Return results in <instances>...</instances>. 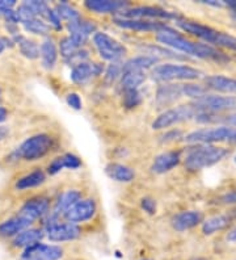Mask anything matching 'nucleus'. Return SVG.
<instances>
[{"mask_svg":"<svg viewBox=\"0 0 236 260\" xmlns=\"http://www.w3.org/2000/svg\"><path fill=\"white\" fill-rule=\"evenodd\" d=\"M156 40L161 45L170 48L171 50L180 51L184 53L186 57H195L201 59H210L215 62H228L230 58L219 51L218 49L213 48L208 44H201V42H193L184 37L181 33L175 30L173 28L168 25H164L163 28L156 33Z\"/></svg>","mask_w":236,"mask_h":260,"instance_id":"obj_1","label":"nucleus"},{"mask_svg":"<svg viewBox=\"0 0 236 260\" xmlns=\"http://www.w3.org/2000/svg\"><path fill=\"white\" fill-rule=\"evenodd\" d=\"M230 155V150L214 145H197L188 150L185 155V167L190 171H199L206 167L222 162Z\"/></svg>","mask_w":236,"mask_h":260,"instance_id":"obj_2","label":"nucleus"},{"mask_svg":"<svg viewBox=\"0 0 236 260\" xmlns=\"http://www.w3.org/2000/svg\"><path fill=\"white\" fill-rule=\"evenodd\" d=\"M176 22L184 32L190 33L195 37L201 38L202 41H205L206 44H210V46L215 45V46H222V48H227L230 50L236 51V38L233 36L220 32V30L211 28V26L199 24V22L184 20L181 17Z\"/></svg>","mask_w":236,"mask_h":260,"instance_id":"obj_3","label":"nucleus"},{"mask_svg":"<svg viewBox=\"0 0 236 260\" xmlns=\"http://www.w3.org/2000/svg\"><path fill=\"white\" fill-rule=\"evenodd\" d=\"M202 76V71L197 70L192 66L177 63L157 64L152 69V80L159 83H171L177 80H195Z\"/></svg>","mask_w":236,"mask_h":260,"instance_id":"obj_4","label":"nucleus"},{"mask_svg":"<svg viewBox=\"0 0 236 260\" xmlns=\"http://www.w3.org/2000/svg\"><path fill=\"white\" fill-rule=\"evenodd\" d=\"M53 147V138L49 134L40 133L26 138L15 151L12 156L15 159H24V160H37L46 155Z\"/></svg>","mask_w":236,"mask_h":260,"instance_id":"obj_5","label":"nucleus"},{"mask_svg":"<svg viewBox=\"0 0 236 260\" xmlns=\"http://www.w3.org/2000/svg\"><path fill=\"white\" fill-rule=\"evenodd\" d=\"M186 143L193 145H213L217 142L236 143V127L218 126L210 129H198L184 137Z\"/></svg>","mask_w":236,"mask_h":260,"instance_id":"obj_6","label":"nucleus"},{"mask_svg":"<svg viewBox=\"0 0 236 260\" xmlns=\"http://www.w3.org/2000/svg\"><path fill=\"white\" fill-rule=\"evenodd\" d=\"M192 105L197 111V113H210L219 114L223 112L235 111L236 109V99L231 96H219L206 93L202 98L193 100Z\"/></svg>","mask_w":236,"mask_h":260,"instance_id":"obj_7","label":"nucleus"},{"mask_svg":"<svg viewBox=\"0 0 236 260\" xmlns=\"http://www.w3.org/2000/svg\"><path fill=\"white\" fill-rule=\"evenodd\" d=\"M197 111L194 109L192 104H185V105H177L173 108L164 111L155 118L152 122V129L154 130H163L168 129L171 126L188 121L190 118L197 116Z\"/></svg>","mask_w":236,"mask_h":260,"instance_id":"obj_8","label":"nucleus"},{"mask_svg":"<svg viewBox=\"0 0 236 260\" xmlns=\"http://www.w3.org/2000/svg\"><path fill=\"white\" fill-rule=\"evenodd\" d=\"M93 45L100 57L105 60L118 62L126 55L127 50L116 38L110 37L104 32H96L93 35Z\"/></svg>","mask_w":236,"mask_h":260,"instance_id":"obj_9","label":"nucleus"},{"mask_svg":"<svg viewBox=\"0 0 236 260\" xmlns=\"http://www.w3.org/2000/svg\"><path fill=\"white\" fill-rule=\"evenodd\" d=\"M125 19H138V20H151L157 21L161 20H179L180 16L175 12H170L163 10L160 7H136V8H127L118 15Z\"/></svg>","mask_w":236,"mask_h":260,"instance_id":"obj_10","label":"nucleus"},{"mask_svg":"<svg viewBox=\"0 0 236 260\" xmlns=\"http://www.w3.org/2000/svg\"><path fill=\"white\" fill-rule=\"evenodd\" d=\"M63 257V248L55 244H45L42 242L24 248L20 260H59Z\"/></svg>","mask_w":236,"mask_h":260,"instance_id":"obj_11","label":"nucleus"},{"mask_svg":"<svg viewBox=\"0 0 236 260\" xmlns=\"http://www.w3.org/2000/svg\"><path fill=\"white\" fill-rule=\"evenodd\" d=\"M96 209H97V206H96L94 200H92V199H82L75 205L71 206L63 214V217H64L67 222L76 225L79 222H85V221L91 219L94 216Z\"/></svg>","mask_w":236,"mask_h":260,"instance_id":"obj_12","label":"nucleus"},{"mask_svg":"<svg viewBox=\"0 0 236 260\" xmlns=\"http://www.w3.org/2000/svg\"><path fill=\"white\" fill-rule=\"evenodd\" d=\"M80 234H82V229L75 223L57 222L45 228V235L51 242L74 241V239L79 238Z\"/></svg>","mask_w":236,"mask_h":260,"instance_id":"obj_13","label":"nucleus"},{"mask_svg":"<svg viewBox=\"0 0 236 260\" xmlns=\"http://www.w3.org/2000/svg\"><path fill=\"white\" fill-rule=\"evenodd\" d=\"M50 213V201L46 197H33L26 201L20 209V214L35 222L36 219H41Z\"/></svg>","mask_w":236,"mask_h":260,"instance_id":"obj_14","label":"nucleus"},{"mask_svg":"<svg viewBox=\"0 0 236 260\" xmlns=\"http://www.w3.org/2000/svg\"><path fill=\"white\" fill-rule=\"evenodd\" d=\"M105 71L104 64L96 63V62H83L73 67L70 78L76 84H84L89 82L92 78L101 75Z\"/></svg>","mask_w":236,"mask_h":260,"instance_id":"obj_15","label":"nucleus"},{"mask_svg":"<svg viewBox=\"0 0 236 260\" xmlns=\"http://www.w3.org/2000/svg\"><path fill=\"white\" fill-rule=\"evenodd\" d=\"M67 30L70 33V37H73L80 46L84 48L85 42L88 41L89 36H92V33L94 35L97 32V26L93 21L79 19L76 21L67 22Z\"/></svg>","mask_w":236,"mask_h":260,"instance_id":"obj_16","label":"nucleus"},{"mask_svg":"<svg viewBox=\"0 0 236 260\" xmlns=\"http://www.w3.org/2000/svg\"><path fill=\"white\" fill-rule=\"evenodd\" d=\"M114 24L122 29H130L137 32H155L157 33L165 24L160 21H151V20H138V19H125V17L116 16Z\"/></svg>","mask_w":236,"mask_h":260,"instance_id":"obj_17","label":"nucleus"},{"mask_svg":"<svg viewBox=\"0 0 236 260\" xmlns=\"http://www.w3.org/2000/svg\"><path fill=\"white\" fill-rule=\"evenodd\" d=\"M183 84L179 83H163L156 91L155 102L159 107H168L183 98Z\"/></svg>","mask_w":236,"mask_h":260,"instance_id":"obj_18","label":"nucleus"},{"mask_svg":"<svg viewBox=\"0 0 236 260\" xmlns=\"http://www.w3.org/2000/svg\"><path fill=\"white\" fill-rule=\"evenodd\" d=\"M84 7L94 13H121L129 8L127 2L121 0H87Z\"/></svg>","mask_w":236,"mask_h":260,"instance_id":"obj_19","label":"nucleus"},{"mask_svg":"<svg viewBox=\"0 0 236 260\" xmlns=\"http://www.w3.org/2000/svg\"><path fill=\"white\" fill-rule=\"evenodd\" d=\"M181 160V152L180 151H167L155 156L151 166V171L154 174H165L176 167Z\"/></svg>","mask_w":236,"mask_h":260,"instance_id":"obj_20","label":"nucleus"},{"mask_svg":"<svg viewBox=\"0 0 236 260\" xmlns=\"http://www.w3.org/2000/svg\"><path fill=\"white\" fill-rule=\"evenodd\" d=\"M31 223H33L31 221H29L25 217H22L21 214L6 219L4 222L0 223V237H3V238H15L19 233L29 229Z\"/></svg>","mask_w":236,"mask_h":260,"instance_id":"obj_21","label":"nucleus"},{"mask_svg":"<svg viewBox=\"0 0 236 260\" xmlns=\"http://www.w3.org/2000/svg\"><path fill=\"white\" fill-rule=\"evenodd\" d=\"M40 57H41L42 66L46 70H53L58 60V48L57 44L50 36L44 38L42 44L40 45Z\"/></svg>","mask_w":236,"mask_h":260,"instance_id":"obj_22","label":"nucleus"},{"mask_svg":"<svg viewBox=\"0 0 236 260\" xmlns=\"http://www.w3.org/2000/svg\"><path fill=\"white\" fill-rule=\"evenodd\" d=\"M202 222V214L195 210H188V212H181L173 217L172 226L177 232H185L189 229H193L194 226L199 225Z\"/></svg>","mask_w":236,"mask_h":260,"instance_id":"obj_23","label":"nucleus"},{"mask_svg":"<svg viewBox=\"0 0 236 260\" xmlns=\"http://www.w3.org/2000/svg\"><path fill=\"white\" fill-rule=\"evenodd\" d=\"M206 88H210L217 92L236 93V79L224 75H210L205 78Z\"/></svg>","mask_w":236,"mask_h":260,"instance_id":"obj_24","label":"nucleus"},{"mask_svg":"<svg viewBox=\"0 0 236 260\" xmlns=\"http://www.w3.org/2000/svg\"><path fill=\"white\" fill-rule=\"evenodd\" d=\"M45 237V233L41 229H26L24 232L19 233L15 238L12 239V246L15 248H26L31 244L41 242Z\"/></svg>","mask_w":236,"mask_h":260,"instance_id":"obj_25","label":"nucleus"},{"mask_svg":"<svg viewBox=\"0 0 236 260\" xmlns=\"http://www.w3.org/2000/svg\"><path fill=\"white\" fill-rule=\"evenodd\" d=\"M105 172L112 180H116L118 183H130L136 178L134 170L121 163H109L105 167Z\"/></svg>","mask_w":236,"mask_h":260,"instance_id":"obj_26","label":"nucleus"},{"mask_svg":"<svg viewBox=\"0 0 236 260\" xmlns=\"http://www.w3.org/2000/svg\"><path fill=\"white\" fill-rule=\"evenodd\" d=\"M82 166V160L74 154H64L62 156H58L47 167V172L50 175H55L60 172L64 168H70V170H76Z\"/></svg>","mask_w":236,"mask_h":260,"instance_id":"obj_27","label":"nucleus"},{"mask_svg":"<svg viewBox=\"0 0 236 260\" xmlns=\"http://www.w3.org/2000/svg\"><path fill=\"white\" fill-rule=\"evenodd\" d=\"M159 60L157 58L152 57V55H147V54H142L138 55V57L130 58L129 60H126L123 62V67L122 71H127V70H132V71H143L148 70V69H152V67L156 66L159 63Z\"/></svg>","mask_w":236,"mask_h":260,"instance_id":"obj_28","label":"nucleus"},{"mask_svg":"<svg viewBox=\"0 0 236 260\" xmlns=\"http://www.w3.org/2000/svg\"><path fill=\"white\" fill-rule=\"evenodd\" d=\"M13 44L19 46V50L22 55L28 59H37L40 57V46L36 41L33 40H29L28 37L22 36L21 33L15 37H12Z\"/></svg>","mask_w":236,"mask_h":260,"instance_id":"obj_29","label":"nucleus"},{"mask_svg":"<svg viewBox=\"0 0 236 260\" xmlns=\"http://www.w3.org/2000/svg\"><path fill=\"white\" fill-rule=\"evenodd\" d=\"M146 82V74L143 71H122L120 78L121 91H130V89H139V87Z\"/></svg>","mask_w":236,"mask_h":260,"instance_id":"obj_30","label":"nucleus"},{"mask_svg":"<svg viewBox=\"0 0 236 260\" xmlns=\"http://www.w3.org/2000/svg\"><path fill=\"white\" fill-rule=\"evenodd\" d=\"M231 223V217L226 216V214H219V216H214L211 218L206 219L202 223V233L205 235H213L218 232H222L226 228H228Z\"/></svg>","mask_w":236,"mask_h":260,"instance_id":"obj_31","label":"nucleus"},{"mask_svg":"<svg viewBox=\"0 0 236 260\" xmlns=\"http://www.w3.org/2000/svg\"><path fill=\"white\" fill-rule=\"evenodd\" d=\"M45 180H46V175L41 170H36V171L30 172V174H26L25 176L20 178L19 180L16 181V189L19 190H25L30 189V188L38 187V185L44 184Z\"/></svg>","mask_w":236,"mask_h":260,"instance_id":"obj_32","label":"nucleus"},{"mask_svg":"<svg viewBox=\"0 0 236 260\" xmlns=\"http://www.w3.org/2000/svg\"><path fill=\"white\" fill-rule=\"evenodd\" d=\"M141 50L147 55H152V57L160 59V58H172V59H188V57L177 54V51L171 50V49L164 48V46H159V45H142Z\"/></svg>","mask_w":236,"mask_h":260,"instance_id":"obj_33","label":"nucleus"},{"mask_svg":"<svg viewBox=\"0 0 236 260\" xmlns=\"http://www.w3.org/2000/svg\"><path fill=\"white\" fill-rule=\"evenodd\" d=\"M195 120L199 122H219V124H224V126L236 127V113H228L224 116L220 114H210V113H199L195 116Z\"/></svg>","mask_w":236,"mask_h":260,"instance_id":"obj_34","label":"nucleus"},{"mask_svg":"<svg viewBox=\"0 0 236 260\" xmlns=\"http://www.w3.org/2000/svg\"><path fill=\"white\" fill-rule=\"evenodd\" d=\"M21 24L22 28L25 29L26 32L31 33V35L45 36V37H47L49 33H50V25L45 20L40 19V17L26 20V21H22Z\"/></svg>","mask_w":236,"mask_h":260,"instance_id":"obj_35","label":"nucleus"},{"mask_svg":"<svg viewBox=\"0 0 236 260\" xmlns=\"http://www.w3.org/2000/svg\"><path fill=\"white\" fill-rule=\"evenodd\" d=\"M54 11L57 12V15L59 16L60 20H66L67 22H73L76 20L82 19L80 13L78 12V10H75L73 6H70L66 2H62V3H58L54 8Z\"/></svg>","mask_w":236,"mask_h":260,"instance_id":"obj_36","label":"nucleus"},{"mask_svg":"<svg viewBox=\"0 0 236 260\" xmlns=\"http://www.w3.org/2000/svg\"><path fill=\"white\" fill-rule=\"evenodd\" d=\"M79 49H83V46H80V45H79L73 37L67 36V37H64L60 40L59 53L64 60L69 59V58L71 57V55H73L75 51H78Z\"/></svg>","mask_w":236,"mask_h":260,"instance_id":"obj_37","label":"nucleus"},{"mask_svg":"<svg viewBox=\"0 0 236 260\" xmlns=\"http://www.w3.org/2000/svg\"><path fill=\"white\" fill-rule=\"evenodd\" d=\"M122 67L123 63L121 60L118 62H112L104 71V79L108 84H113L114 82L120 79L122 75Z\"/></svg>","mask_w":236,"mask_h":260,"instance_id":"obj_38","label":"nucleus"},{"mask_svg":"<svg viewBox=\"0 0 236 260\" xmlns=\"http://www.w3.org/2000/svg\"><path fill=\"white\" fill-rule=\"evenodd\" d=\"M142 103V93L139 89H130L123 91L122 93V104L126 109H134L139 107Z\"/></svg>","mask_w":236,"mask_h":260,"instance_id":"obj_39","label":"nucleus"},{"mask_svg":"<svg viewBox=\"0 0 236 260\" xmlns=\"http://www.w3.org/2000/svg\"><path fill=\"white\" fill-rule=\"evenodd\" d=\"M208 93V89L205 88L201 84H194V83H185L183 84V95L188 96V98L197 100V99L202 98L204 95Z\"/></svg>","mask_w":236,"mask_h":260,"instance_id":"obj_40","label":"nucleus"},{"mask_svg":"<svg viewBox=\"0 0 236 260\" xmlns=\"http://www.w3.org/2000/svg\"><path fill=\"white\" fill-rule=\"evenodd\" d=\"M88 58H89V51L85 50V49L83 48V49H79L78 51H75V53H74L69 59L64 60V62H66L67 64H70V66L74 67L79 63H83V62H88Z\"/></svg>","mask_w":236,"mask_h":260,"instance_id":"obj_41","label":"nucleus"},{"mask_svg":"<svg viewBox=\"0 0 236 260\" xmlns=\"http://www.w3.org/2000/svg\"><path fill=\"white\" fill-rule=\"evenodd\" d=\"M66 103L69 104V107H71L75 111H80L83 108V102L80 96L76 92H71L66 96Z\"/></svg>","mask_w":236,"mask_h":260,"instance_id":"obj_42","label":"nucleus"},{"mask_svg":"<svg viewBox=\"0 0 236 260\" xmlns=\"http://www.w3.org/2000/svg\"><path fill=\"white\" fill-rule=\"evenodd\" d=\"M142 209L145 210L148 214H155L156 213V201L151 197H143L141 200Z\"/></svg>","mask_w":236,"mask_h":260,"instance_id":"obj_43","label":"nucleus"},{"mask_svg":"<svg viewBox=\"0 0 236 260\" xmlns=\"http://www.w3.org/2000/svg\"><path fill=\"white\" fill-rule=\"evenodd\" d=\"M179 138H183L181 130H171V132H167L164 136H161V142H173V141L179 140Z\"/></svg>","mask_w":236,"mask_h":260,"instance_id":"obj_44","label":"nucleus"},{"mask_svg":"<svg viewBox=\"0 0 236 260\" xmlns=\"http://www.w3.org/2000/svg\"><path fill=\"white\" fill-rule=\"evenodd\" d=\"M16 7V0H0V15L7 11L13 10Z\"/></svg>","mask_w":236,"mask_h":260,"instance_id":"obj_45","label":"nucleus"},{"mask_svg":"<svg viewBox=\"0 0 236 260\" xmlns=\"http://www.w3.org/2000/svg\"><path fill=\"white\" fill-rule=\"evenodd\" d=\"M220 201L223 204H227V205H236V190L223 194L220 197Z\"/></svg>","mask_w":236,"mask_h":260,"instance_id":"obj_46","label":"nucleus"},{"mask_svg":"<svg viewBox=\"0 0 236 260\" xmlns=\"http://www.w3.org/2000/svg\"><path fill=\"white\" fill-rule=\"evenodd\" d=\"M8 42L11 45H15L13 44V40L12 38H7V37H0V54H3V51L6 50L7 46H8Z\"/></svg>","mask_w":236,"mask_h":260,"instance_id":"obj_47","label":"nucleus"},{"mask_svg":"<svg viewBox=\"0 0 236 260\" xmlns=\"http://www.w3.org/2000/svg\"><path fill=\"white\" fill-rule=\"evenodd\" d=\"M227 241L232 242V243H236V228L232 229L228 234H227Z\"/></svg>","mask_w":236,"mask_h":260,"instance_id":"obj_48","label":"nucleus"},{"mask_svg":"<svg viewBox=\"0 0 236 260\" xmlns=\"http://www.w3.org/2000/svg\"><path fill=\"white\" fill-rule=\"evenodd\" d=\"M7 117H8V112H7V109L3 108V107H0V124L4 122V121L7 120Z\"/></svg>","mask_w":236,"mask_h":260,"instance_id":"obj_49","label":"nucleus"},{"mask_svg":"<svg viewBox=\"0 0 236 260\" xmlns=\"http://www.w3.org/2000/svg\"><path fill=\"white\" fill-rule=\"evenodd\" d=\"M7 134H8V129L4 126H0V142L6 138Z\"/></svg>","mask_w":236,"mask_h":260,"instance_id":"obj_50","label":"nucleus"},{"mask_svg":"<svg viewBox=\"0 0 236 260\" xmlns=\"http://www.w3.org/2000/svg\"><path fill=\"white\" fill-rule=\"evenodd\" d=\"M232 17H233V20L236 21V11H232Z\"/></svg>","mask_w":236,"mask_h":260,"instance_id":"obj_51","label":"nucleus"},{"mask_svg":"<svg viewBox=\"0 0 236 260\" xmlns=\"http://www.w3.org/2000/svg\"><path fill=\"white\" fill-rule=\"evenodd\" d=\"M192 260H206V259H204V257H194V259Z\"/></svg>","mask_w":236,"mask_h":260,"instance_id":"obj_52","label":"nucleus"},{"mask_svg":"<svg viewBox=\"0 0 236 260\" xmlns=\"http://www.w3.org/2000/svg\"><path fill=\"white\" fill-rule=\"evenodd\" d=\"M232 214H233V217H236V210H233V213H232Z\"/></svg>","mask_w":236,"mask_h":260,"instance_id":"obj_53","label":"nucleus"},{"mask_svg":"<svg viewBox=\"0 0 236 260\" xmlns=\"http://www.w3.org/2000/svg\"><path fill=\"white\" fill-rule=\"evenodd\" d=\"M233 163H235V166H236V155H235V158H233Z\"/></svg>","mask_w":236,"mask_h":260,"instance_id":"obj_54","label":"nucleus"},{"mask_svg":"<svg viewBox=\"0 0 236 260\" xmlns=\"http://www.w3.org/2000/svg\"><path fill=\"white\" fill-rule=\"evenodd\" d=\"M0 96H2V89H0Z\"/></svg>","mask_w":236,"mask_h":260,"instance_id":"obj_55","label":"nucleus"}]
</instances>
